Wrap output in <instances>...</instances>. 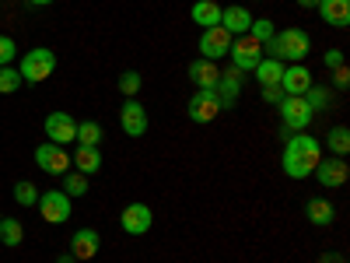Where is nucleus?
<instances>
[{
	"label": "nucleus",
	"mask_w": 350,
	"mask_h": 263,
	"mask_svg": "<svg viewBox=\"0 0 350 263\" xmlns=\"http://www.w3.org/2000/svg\"><path fill=\"white\" fill-rule=\"evenodd\" d=\"M14 203H18V208H36V203H39V190L28 179L14 183Z\"/></svg>",
	"instance_id": "bb28decb"
},
{
	"label": "nucleus",
	"mask_w": 350,
	"mask_h": 263,
	"mask_svg": "<svg viewBox=\"0 0 350 263\" xmlns=\"http://www.w3.org/2000/svg\"><path fill=\"white\" fill-rule=\"evenodd\" d=\"M319 263H343L336 253H323V256H319Z\"/></svg>",
	"instance_id": "e433bc0d"
},
{
	"label": "nucleus",
	"mask_w": 350,
	"mask_h": 263,
	"mask_svg": "<svg viewBox=\"0 0 350 263\" xmlns=\"http://www.w3.org/2000/svg\"><path fill=\"white\" fill-rule=\"evenodd\" d=\"M28 4H32V8H49L53 0H28Z\"/></svg>",
	"instance_id": "58836bf2"
},
{
	"label": "nucleus",
	"mask_w": 350,
	"mask_h": 263,
	"mask_svg": "<svg viewBox=\"0 0 350 263\" xmlns=\"http://www.w3.org/2000/svg\"><path fill=\"white\" fill-rule=\"evenodd\" d=\"M256 81H259V88H267V84H280V74H284V64L280 60H273V56H262V60L256 64Z\"/></svg>",
	"instance_id": "4be33fe9"
},
{
	"label": "nucleus",
	"mask_w": 350,
	"mask_h": 263,
	"mask_svg": "<svg viewBox=\"0 0 350 263\" xmlns=\"http://www.w3.org/2000/svg\"><path fill=\"white\" fill-rule=\"evenodd\" d=\"M151 225H154V214H151L148 203H140V200L137 203H126L123 214H120V228L126 231V236H148Z\"/></svg>",
	"instance_id": "6e6552de"
},
{
	"label": "nucleus",
	"mask_w": 350,
	"mask_h": 263,
	"mask_svg": "<svg viewBox=\"0 0 350 263\" xmlns=\"http://www.w3.org/2000/svg\"><path fill=\"white\" fill-rule=\"evenodd\" d=\"M25 228L18 218H0V246H21Z\"/></svg>",
	"instance_id": "393cba45"
},
{
	"label": "nucleus",
	"mask_w": 350,
	"mask_h": 263,
	"mask_svg": "<svg viewBox=\"0 0 350 263\" xmlns=\"http://www.w3.org/2000/svg\"><path fill=\"white\" fill-rule=\"evenodd\" d=\"M221 28H224L228 36H249V28H252V14H249V8H242V4L221 8Z\"/></svg>",
	"instance_id": "f3484780"
},
{
	"label": "nucleus",
	"mask_w": 350,
	"mask_h": 263,
	"mask_svg": "<svg viewBox=\"0 0 350 263\" xmlns=\"http://www.w3.org/2000/svg\"><path fill=\"white\" fill-rule=\"evenodd\" d=\"M189 81L196 84V88H217V81H221V67L214 64V60H193L189 64Z\"/></svg>",
	"instance_id": "6ab92c4d"
},
{
	"label": "nucleus",
	"mask_w": 350,
	"mask_h": 263,
	"mask_svg": "<svg viewBox=\"0 0 350 263\" xmlns=\"http://www.w3.org/2000/svg\"><path fill=\"white\" fill-rule=\"evenodd\" d=\"M323 64H326L329 71H336V67H343L347 60H343V53H340V49H329V53L323 56Z\"/></svg>",
	"instance_id": "f704fd0d"
},
{
	"label": "nucleus",
	"mask_w": 350,
	"mask_h": 263,
	"mask_svg": "<svg viewBox=\"0 0 350 263\" xmlns=\"http://www.w3.org/2000/svg\"><path fill=\"white\" fill-rule=\"evenodd\" d=\"M231 39L235 36H228L221 25H214V28H203V36H200V56L203 60H224L228 56V49H231Z\"/></svg>",
	"instance_id": "9b49d317"
},
{
	"label": "nucleus",
	"mask_w": 350,
	"mask_h": 263,
	"mask_svg": "<svg viewBox=\"0 0 350 263\" xmlns=\"http://www.w3.org/2000/svg\"><path fill=\"white\" fill-rule=\"evenodd\" d=\"M249 36H252L262 49H267V46H270V39H273V21H270V18H252Z\"/></svg>",
	"instance_id": "cd10ccee"
},
{
	"label": "nucleus",
	"mask_w": 350,
	"mask_h": 263,
	"mask_svg": "<svg viewBox=\"0 0 350 263\" xmlns=\"http://www.w3.org/2000/svg\"><path fill=\"white\" fill-rule=\"evenodd\" d=\"M228 60H231V67H239L242 74H252L256 64L262 60V46L252 36H235V39H231V49H228Z\"/></svg>",
	"instance_id": "39448f33"
},
{
	"label": "nucleus",
	"mask_w": 350,
	"mask_h": 263,
	"mask_svg": "<svg viewBox=\"0 0 350 263\" xmlns=\"http://www.w3.org/2000/svg\"><path fill=\"white\" fill-rule=\"evenodd\" d=\"M298 8H305V11L308 8H319V0H298Z\"/></svg>",
	"instance_id": "4c0bfd02"
},
{
	"label": "nucleus",
	"mask_w": 350,
	"mask_h": 263,
	"mask_svg": "<svg viewBox=\"0 0 350 263\" xmlns=\"http://www.w3.org/2000/svg\"><path fill=\"white\" fill-rule=\"evenodd\" d=\"M242 81H245V74L239 71V67H228V71H221V81H217V99H221V105L224 109H231L239 102V92H242Z\"/></svg>",
	"instance_id": "dca6fc26"
},
{
	"label": "nucleus",
	"mask_w": 350,
	"mask_h": 263,
	"mask_svg": "<svg viewBox=\"0 0 350 263\" xmlns=\"http://www.w3.org/2000/svg\"><path fill=\"white\" fill-rule=\"evenodd\" d=\"M36 208H39V214H42L46 225H64L70 218V197L64 190H46V193H39Z\"/></svg>",
	"instance_id": "0eeeda50"
},
{
	"label": "nucleus",
	"mask_w": 350,
	"mask_h": 263,
	"mask_svg": "<svg viewBox=\"0 0 350 263\" xmlns=\"http://www.w3.org/2000/svg\"><path fill=\"white\" fill-rule=\"evenodd\" d=\"M326 148L333 151V158H347L350 155V130L347 127H333L326 137Z\"/></svg>",
	"instance_id": "b1692460"
},
{
	"label": "nucleus",
	"mask_w": 350,
	"mask_h": 263,
	"mask_svg": "<svg viewBox=\"0 0 350 263\" xmlns=\"http://www.w3.org/2000/svg\"><path fill=\"white\" fill-rule=\"evenodd\" d=\"M259 95H262V102H267V105H277L284 99V88L280 84H267V88H259Z\"/></svg>",
	"instance_id": "72a5a7b5"
},
{
	"label": "nucleus",
	"mask_w": 350,
	"mask_h": 263,
	"mask_svg": "<svg viewBox=\"0 0 350 263\" xmlns=\"http://www.w3.org/2000/svg\"><path fill=\"white\" fill-rule=\"evenodd\" d=\"M46 134L53 144H60V148H67L70 140H77V123L70 112H49L46 116Z\"/></svg>",
	"instance_id": "ddd939ff"
},
{
	"label": "nucleus",
	"mask_w": 350,
	"mask_h": 263,
	"mask_svg": "<svg viewBox=\"0 0 350 263\" xmlns=\"http://www.w3.org/2000/svg\"><path fill=\"white\" fill-rule=\"evenodd\" d=\"M305 214H308V221L319 225V228H326V225L336 221V208H333L326 197H312V200H308V208H305Z\"/></svg>",
	"instance_id": "aec40b11"
},
{
	"label": "nucleus",
	"mask_w": 350,
	"mask_h": 263,
	"mask_svg": "<svg viewBox=\"0 0 350 263\" xmlns=\"http://www.w3.org/2000/svg\"><path fill=\"white\" fill-rule=\"evenodd\" d=\"M333 81H336V88H340V92H343V88H350V71H347V64L333 71Z\"/></svg>",
	"instance_id": "c9c22d12"
},
{
	"label": "nucleus",
	"mask_w": 350,
	"mask_h": 263,
	"mask_svg": "<svg viewBox=\"0 0 350 263\" xmlns=\"http://www.w3.org/2000/svg\"><path fill=\"white\" fill-rule=\"evenodd\" d=\"M53 71H56V53L46 46H36L21 56V81H28V84H39V81L53 77Z\"/></svg>",
	"instance_id": "20e7f679"
},
{
	"label": "nucleus",
	"mask_w": 350,
	"mask_h": 263,
	"mask_svg": "<svg viewBox=\"0 0 350 263\" xmlns=\"http://www.w3.org/2000/svg\"><path fill=\"white\" fill-rule=\"evenodd\" d=\"M189 18H193L200 28H214V25H221V4H217V0H196L193 11H189Z\"/></svg>",
	"instance_id": "412c9836"
},
{
	"label": "nucleus",
	"mask_w": 350,
	"mask_h": 263,
	"mask_svg": "<svg viewBox=\"0 0 350 263\" xmlns=\"http://www.w3.org/2000/svg\"><path fill=\"white\" fill-rule=\"evenodd\" d=\"M312 175L319 179L323 190H336V186H343L350 179V165H347V158H319Z\"/></svg>",
	"instance_id": "9d476101"
},
{
	"label": "nucleus",
	"mask_w": 350,
	"mask_h": 263,
	"mask_svg": "<svg viewBox=\"0 0 350 263\" xmlns=\"http://www.w3.org/2000/svg\"><path fill=\"white\" fill-rule=\"evenodd\" d=\"M224 105H221V99H217V92L214 88H196V95L189 99V105H186V112H189V120L193 123H214L217 120V112H221Z\"/></svg>",
	"instance_id": "423d86ee"
},
{
	"label": "nucleus",
	"mask_w": 350,
	"mask_h": 263,
	"mask_svg": "<svg viewBox=\"0 0 350 263\" xmlns=\"http://www.w3.org/2000/svg\"><path fill=\"white\" fill-rule=\"evenodd\" d=\"M312 84H315V81H312V71H308L305 64H291V67H284V74H280L284 95H305Z\"/></svg>",
	"instance_id": "4468645a"
},
{
	"label": "nucleus",
	"mask_w": 350,
	"mask_h": 263,
	"mask_svg": "<svg viewBox=\"0 0 350 263\" xmlns=\"http://www.w3.org/2000/svg\"><path fill=\"white\" fill-rule=\"evenodd\" d=\"M102 127L95 123V120H84V123H77V144H84V148H98L102 144Z\"/></svg>",
	"instance_id": "a878e982"
},
{
	"label": "nucleus",
	"mask_w": 350,
	"mask_h": 263,
	"mask_svg": "<svg viewBox=\"0 0 350 263\" xmlns=\"http://www.w3.org/2000/svg\"><path fill=\"white\" fill-rule=\"evenodd\" d=\"M70 162L77 165L81 175H92V172L102 168V151H98V148H84V144H77V155H74Z\"/></svg>",
	"instance_id": "5701e85b"
},
{
	"label": "nucleus",
	"mask_w": 350,
	"mask_h": 263,
	"mask_svg": "<svg viewBox=\"0 0 350 263\" xmlns=\"http://www.w3.org/2000/svg\"><path fill=\"white\" fill-rule=\"evenodd\" d=\"M319 158H323V144H319L312 134H291L284 140V155H280V165H284V175L287 179H308L315 172Z\"/></svg>",
	"instance_id": "f257e3e1"
},
{
	"label": "nucleus",
	"mask_w": 350,
	"mask_h": 263,
	"mask_svg": "<svg viewBox=\"0 0 350 263\" xmlns=\"http://www.w3.org/2000/svg\"><path fill=\"white\" fill-rule=\"evenodd\" d=\"M308 49H312L308 32H301V28H284V32H273L270 46L262 53H270L273 60H280V64H305Z\"/></svg>",
	"instance_id": "f03ea898"
},
{
	"label": "nucleus",
	"mask_w": 350,
	"mask_h": 263,
	"mask_svg": "<svg viewBox=\"0 0 350 263\" xmlns=\"http://www.w3.org/2000/svg\"><path fill=\"white\" fill-rule=\"evenodd\" d=\"M277 109H280V127H284V140L291 137V134H305L308 130V123L315 120V112H312V105L305 102V95H284L280 102H277Z\"/></svg>",
	"instance_id": "7ed1b4c3"
},
{
	"label": "nucleus",
	"mask_w": 350,
	"mask_h": 263,
	"mask_svg": "<svg viewBox=\"0 0 350 263\" xmlns=\"http://www.w3.org/2000/svg\"><path fill=\"white\" fill-rule=\"evenodd\" d=\"M319 14H323L326 25L333 28H347L350 25V0H319Z\"/></svg>",
	"instance_id": "a211bd4d"
},
{
	"label": "nucleus",
	"mask_w": 350,
	"mask_h": 263,
	"mask_svg": "<svg viewBox=\"0 0 350 263\" xmlns=\"http://www.w3.org/2000/svg\"><path fill=\"white\" fill-rule=\"evenodd\" d=\"M120 127L130 137H144V134H148V109H144L137 99H126L120 105Z\"/></svg>",
	"instance_id": "f8f14e48"
},
{
	"label": "nucleus",
	"mask_w": 350,
	"mask_h": 263,
	"mask_svg": "<svg viewBox=\"0 0 350 263\" xmlns=\"http://www.w3.org/2000/svg\"><path fill=\"white\" fill-rule=\"evenodd\" d=\"M64 193H67V197H84V193H88V175H81V172H64Z\"/></svg>",
	"instance_id": "c756f323"
},
{
	"label": "nucleus",
	"mask_w": 350,
	"mask_h": 263,
	"mask_svg": "<svg viewBox=\"0 0 350 263\" xmlns=\"http://www.w3.org/2000/svg\"><path fill=\"white\" fill-rule=\"evenodd\" d=\"M140 84H144V77H140L137 71H126V74H120V92H123L126 99H137Z\"/></svg>",
	"instance_id": "2f4dec72"
},
{
	"label": "nucleus",
	"mask_w": 350,
	"mask_h": 263,
	"mask_svg": "<svg viewBox=\"0 0 350 263\" xmlns=\"http://www.w3.org/2000/svg\"><path fill=\"white\" fill-rule=\"evenodd\" d=\"M56 263H77V260H74V256L67 253V256H60V260H56Z\"/></svg>",
	"instance_id": "ea45409f"
},
{
	"label": "nucleus",
	"mask_w": 350,
	"mask_h": 263,
	"mask_svg": "<svg viewBox=\"0 0 350 263\" xmlns=\"http://www.w3.org/2000/svg\"><path fill=\"white\" fill-rule=\"evenodd\" d=\"M36 165L46 175H64V172H70V155L60 148V144L46 140V144H39V148H36Z\"/></svg>",
	"instance_id": "1a4fd4ad"
},
{
	"label": "nucleus",
	"mask_w": 350,
	"mask_h": 263,
	"mask_svg": "<svg viewBox=\"0 0 350 263\" xmlns=\"http://www.w3.org/2000/svg\"><path fill=\"white\" fill-rule=\"evenodd\" d=\"M21 88V71L14 67H0V95H11Z\"/></svg>",
	"instance_id": "7c9ffc66"
},
{
	"label": "nucleus",
	"mask_w": 350,
	"mask_h": 263,
	"mask_svg": "<svg viewBox=\"0 0 350 263\" xmlns=\"http://www.w3.org/2000/svg\"><path fill=\"white\" fill-rule=\"evenodd\" d=\"M98 246H102V236L95 228H77L70 236V256L74 260H95L98 256Z\"/></svg>",
	"instance_id": "2eb2a0df"
},
{
	"label": "nucleus",
	"mask_w": 350,
	"mask_h": 263,
	"mask_svg": "<svg viewBox=\"0 0 350 263\" xmlns=\"http://www.w3.org/2000/svg\"><path fill=\"white\" fill-rule=\"evenodd\" d=\"M305 102L312 105V112H323V109H329V88H323V84H312L308 92H305Z\"/></svg>",
	"instance_id": "c85d7f7f"
},
{
	"label": "nucleus",
	"mask_w": 350,
	"mask_h": 263,
	"mask_svg": "<svg viewBox=\"0 0 350 263\" xmlns=\"http://www.w3.org/2000/svg\"><path fill=\"white\" fill-rule=\"evenodd\" d=\"M14 56H18V42L11 36H0V67H11Z\"/></svg>",
	"instance_id": "473e14b6"
}]
</instances>
